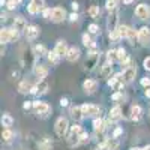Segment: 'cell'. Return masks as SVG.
<instances>
[{
    "label": "cell",
    "mask_w": 150,
    "mask_h": 150,
    "mask_svg": "<svg viewBox=\"0 0 150 150\" xmlns=\"http://www.w3.org/2000/svg\"><path fill=\"white\" fill-rule=\"evenodd\" d=\"M69 116H71V119H72L75 123H81L83 119H84L81 105H72V107H69Z\"/></svg>",
    "instance_id": "9a60e30c"
},
{
    "label": "cell",
    "mask_w": 150,
    "mask_h": 150,
    "mask_svg": "<svg viewBox=\"0 0 150 150\" xmlns=\"http://www.w3.org/2000/svg\"><path fill=\"white\" fill-rule=\"evenodd\" d=\"M135 17L138 20H149L150 17V8L146 5V3H140L138 6L135 8Z\"/></svg>",
    "instance_id": "2e32d148"
},
{
    "label": "cell",
    "mask_w": 150,
    "mask_h": 150,
    "mask_svg": "<svg viewBox=\"0 0 150 150\" xmlns=\"http://www.w3.org/2000/svg\"><path fill=\"white\" fill-rule=\"evenodd\" d=\"M36 81H38V80H36ZM36 81H32V80H29V78L21 80L20 84H18V93H21V95L32 93V89H33V86H35Z\"/></svg>",
    "instance_id": "e0dca14e"
},
{
    "label": "cell",
    "mask_w": 150,
    "mask_h": 150,
    "mask_svg": "<svg viewBox=\"0 0 150 150\" xmlns=\"http://www.w3.org/2000/svg\"><path fill=\"white\" fill-rule=\"evenodd\" d=\"M119 138H114V137H110V138L102 140L98 144V150H117L119 149Z\"/></svg>",
    "instance_id": "52a82bcc"
},
{
    "label": "cell",
    "mask_w": 150,
    "mask_h": 150,
    "mask_svg": "<svg viewBox=\"0 0 150 150\" xmlns=\"http://www.w3.org/2000/svg\"><path fill=\"white\" fill-rule=\"evenodd\" d=\"M129 150H143V147H131Z\"/></svg>",
    "instance_id": "91938a15"
},
{
    "label": "cell",
    "mask_w": 150,
    "mask_h": 150,
    "mask_svg": "<svg viewBox=\"0 0 150 150\" xmlns=\"http://www.w3.org/2000/svg\"><path fill=\"white\" fill-rule=\"evenodd\" d=\"M87 15H89L90 18H98L99 15H101V9H99V6H96V5H92L89 9H87Z\"/></svg>",
    "instance_id": "836d02e7"
},
{
    "label": "cell",
    "mask_w": 150,
    "mask_h": 150,
    "mask_svg": "<svg viewBox=\"0 0 150 150\" xmlns=\"http://www.w3.org/2000/svg\"><path fill=\"white\" fill-rule=\"evenodd\" d=\"M81 87H83V92H84L86 95H93V93L98 90L99 84H98V81H96V80L87 78V80H84V81H83Z\"/></svg>",
    "instance_id": "4fadbf2b"
},
{
    "label": "cell",
    "mask_w": 150,
    "mask_h": 150,
    "mask_svg": "<svg viewBox=\"0 0 150 150\" xmlns=\"http://www.w3.org/2000/svg\"><path fill=\"white\" fill-rule=\"evenodd\" d=\"M21 36V32L17 30L15 27H3L0 30V42L2 45L11 44V42H17Z\"/></svg>",
    "instance_id": "6da1fadb"
},
{
    "label": "cell",
    "mask_w": 150,
    "mask_h": 150,
    "mask_svg": "<svg viewBox=\"0 0 150 150\" xmlns=\"http://www.w3.org/2000/svg\"><path fill=\"white\" fill-rule=\"evenodd\" d=\"M80 140H81V143H87V141H89V134H87L86 131H83L80 134Z\"/></svg>",
    "instance_id": "816d5d0a"
},
{
    "label": "cell",
    "mask_w": 150,
    "mask_h": 150,
    "mask_svg": "<svg viewBox=\"0 0 150 150\" xmlns=\"http://www.w3.org/2000/svg\"><path fill=\"white\" fill-rule=\"evenodd\" d=\"M41 14H42V17H44L45 20H51V17H53V9H51V8H45Z\"/></svg>",
    "instance_id": "7bdbcfd3"
},
{
    "label": "cell",
    "mask_w": 150,
    "mask_h": 150,
    "mask_svg": "<svg viewBox=\"0 0 150 150\" xmlns=\"http://www.w3.org/2000/svg\"><path fill=\"white\" fill-rule=\"evenodd\" d=\"M126 57H128L126 50H125L123 47H119V48H117V59H119V62H122L123 59H126Z\"/></svg>",
    "instance_id": "60d3db41"
},
{
    "label": "cell",
    "mask_w": 150,
    "mask_h": 150,
    "mask_svg": "<svg viewBox=\"0 0 150 150\" xmlns=\"http://www.w3.org/2000/svg\"><path fill=\"white\" fill-rule=\"evenodd\" d=\"M23 110L24 111H30V110H33V101H26L23 104Z\"/></svg>",
    "instance_id": "c3c4849f"
},
{
    "label": "cell",
    "mask_w": 150,
    "mask_h": 150,
    "mask_svg": "<svg viewBox=\"0 0 150 150\" xmlns=\"http://www.w3.org/2000/svg\"><path fill=\"white\" fill-rule=\"evenodd\" d=\"M116 2H119V0H116Z\"/></svg>",
    "instance_id": "03108f58"
},
{
    "label": "cell",
    "mask_w": 150,
    "mask_h": 150,
    "mask_svg": "<svg viewBox=\"0 0 150 150\" xmlns=\"http://www.w3.org/2000/svg\"><path fill=\"white\" fill-rule=\"evenodd\" d=\"M138 42L144 47H150V29L149 27H141L138 29Z\"/></svg>",
    "instance_id": "d6986e66"
},
{
    "label": "cell",
    "mask_w": 150,
    "mask_h": 150,
    "mask_svg": "<svg viewBox=\"0 0 150 150\" xmlns=\"http://www.w3.org/2000/svg\"><path fill=\"white\" fill-rule=\"evenodd\" d=\"M131 29H132V27L126 26V24H119L117 30H119V33H120L122 39H128V36H129V33H131Z\"/></svg>",
    "instance_id": "1f68e13d"
},
{
    "label": "cell",
    "mask_w": 150,
    "mask_h": 150,
    "mask_svg": "<svg viewBox=\"0 0 150 150\" xmlns=\"http://www.w3.org/2000/svg\"><path fill=\"white\" fill-rule=\"evenodd\" d=\"M105 9L108 12L116 11L117 9V2H116V0H107V2H105Z\"/></svg>",
    "instance_id": "74e56055"
},
{
    "label": "cell",
    "mask_w": 150,
    "mask_h": 150,
    "mask_svg": "<svg viewBox=\"0 0 150 150\" xmlns=\"http://www.w3.org/2000/svg\"><path fill=\"white\" fill-rule=\"evenodd\" d=\"M144 96L150 99V87H147V89H144Z\"/></svg>",
    "instance_id": "6f0895ef"
},
{
    "label": "cell",
    "mask_w": 150,
    "mask_h": 150,
    "mask_svg": "<svg viewBox=\"0 0 150 150\" xmlns=\"http://www.w3.org/2000/svg\"><path fill=\"white\" fill-rule=\"evenodd\" d=\"M107 84H108L114 92H117V90H123L125 86H126L128 83L125 81L123 74H122V72H117V74H112L111 77L107 80Z\"/></svg>",
    "instance_id": "3957f363"
},
{
    "label": "cell",
    "mask_w": 150,
    "mask_h": 150,
    "mask_svg": "<svg viewBox=\"0 0 150 150\" xmlns=\"http://www.w3.org/2000/svg\"><path fill=\"white\" fill-rule=\"evenodd\" d=\"M0 122H2V126H5V128H11L12 125H14V117H12L11 114H3L2 119H0Z\"/></svg>",
    "instance_id": "d6a6232c"
},
{
    "label": "cell",
    "mask_w": 150,
    "mask_h": 150,
    "mask_svg": "<svg viewBox=\"0 0 150 150\" xmlns=\"http://www.w3.org/2000/svg\"><path fill=\"white\" fill-rule=\"evenodd\" d=\"M140 84H141V87H144V89L150 87V77H143L140 80Z\"/></svg>",
    "instance_id": "bcb514c9"
},
{
    "label": "cell",
    "mask_w": 150,
    "mask_h": 150,
    "mask_svg": "<svg viewBox=\"0 0 150 150\" xmlns=\"http://www.w3.org/2000/svg\"><path fill=\"white\" fill-rule=\"evenodd\" d=\"M81 110H83L84 117H98L101 114V108L95 104H83Z\"/></svg>",
    "instance_id": "8fae6325"
},
{
    "label": "cell",
    "mask_w": 150,
    "mask_h": 150,
    "mask_svg": "<svg viewBox=\"0 0 150 150\" xmlns=\"http://www.w3.org/2000/svg\"><path fill=\"white\" fill-rule=\"evenodd\" d=\"M143 68H144L147 72H150V56L146 57V59L143 60Z\"/></svg>",
    "instance_id": "681fc988"
},
{
    "label": "cell",
    "mask_w": 150,
    "mask_h": 150,
    "mask_svg": "<svg viewBox=\"0 0 150 150\" xmlns=\"http://www.w3.org/2000/svg\"><path fill=\"white\" fill-rule=\"evenodd\" d=\"M92 150H98V149H92Z\"/></svg>",
    "instance_id": "e7e4bbea"
},
{
    "label": "cell",
    "mask_w": 150,
    "mask_h": 150,
    "mask_svg": "<svg viewBox=\"0 0 150 150\" xmlns=\"http://www.w3.org/2000/svg\"><path fill=\"white\" fill-rule=\"evenodd\" d=\"M20 75H21V74H20V71H12V77H14L15 80H18V78H20Z\"/></svg>",
    "instance_id": "11a10c76"
},
{
    "label": "cell",
    "mask_w": 150,
    "mask_h": 150,
    "mask_svg": "<svg viewBox=\"0 0 150 150\" xmlns=\"http://www.w3.org/2000/svg\"><path fill=\"white\" fill-rule=\"evenodd\" d=\"M35 60H36V54L33 51V48L32 50H23V53L20 56V62H21V65L23 66H35Z\"/></svg>",
    "instance_id": "8992f818"
},
{
    "label": "cell",
    "mask_w": 150,
    "mask_h": 150,
    "mask_svg": "<svg viewBox=\"0 0 150 150\" xmlns=\"http://www.w3.org/2000/svg\"><path fill=\"white\" fill-rule=\"evenodd\" d=\"M114 63H111V62H105V63L101 66V77L102 78H105V80H108L111 75H112V66Z\"/></svg>",
    "instance_id": "484cf974"
},
{
    "label": "cell",
    "mask_w": 150,
    "mask_h": 150,
    "mask_svg": "<svg viewBox=\"0 0 150 150\" xmlns=\"http://www.w3.org/2000/svg\"><path fill=\"white\" fill-rule=\"evenodd\" d=\"M107 27H108L110 32L119 27V11H117V9L110 12V15H108V18H107Z\"/></svg>",
    "instance_id": "ac0fdd59"
},
{
    "label": "cell",
    "mask_w": 150,
    "mask_h": 150,
    "mask_svg": "<svg viewBox=\"0 0 150 150\" xmlns=\"http://www.w3.org/2000/svg\"><path fill=\"white\" fill-rule=\"evenodd\" d=\"M111 101L120 105L122 102L126 101V95H125V92H123V90H117V92H114V93L111 95Z\"/></svg>",
    "instance_id": "f546056e"
},
{
    "label": "cell",
    "mask_w": 150,
    "mask_h": 150,
    "mask_svg": "<svg viewBox=\"0 0 150 150\" xmlns=\"http://www.w3.org/2000/svg\"><path fill=\"white\" fill-rule=\"evenodd\" d=\"M107 62H111V63L119 62V59H117V48L108 50V51H107Z\"/></svg>",
    "instance_id": "8d00e7d4"
},
{
    "label": "cell",
    "mask_w": 150,
    "mask_h": 150,
    "mask_svg": "<svg viewBox=\"0 0 150 150\" xmlns=\"http://www.w3.org/2000/svg\"><path fill=\"white\" fill-rule=\"evenodd\" d=\"M143 150H150V144H147V146H144V147H143Z\"/></svg>",
    "instance_id": "6125c7cd"
},
{
    "label": "cell",
    "mask_w": 150,
    "mask_h": 150,
    "mask_svg": "<svg viewBox=\"0 0 150 150\" xmlns=\"http://www.w3.org/2000/svg\"><path fill=\"white\" fill-rule=\"evenodd\" d=\"M33 75L36 77V80H45L48 77V68L45 65L41 63H36L33 66Z\"/></svg>",
    "instance_id": "ffe728a7"
},
{
    "label": "cell",
    "mask_w": 150,
    "mask_h": 150,
    "mask_svg": "<svg viewBox=\"0 0 150 150\" xmlns=\"http://www.w3.org/2000/svg\"><path fill=\"white\" fill-rule=\"evenodd\" d=\"M107 123H108V122H105L101 116L93 117L92 125H93V132H95V135H96V137L102 135V134L105 132V129H107Z\"/></svg>",
    "instance_id": "9c48e42d"
},
{
    "label": "cell",
    "mask_w": 150,
    "mask_h": 150,
    "mask_svg": "<svg viewBox=\"0 0 150 150\" xmlns=\"http://www.w3.org/2000/svg\"><path fill=\"white\" fill-rule=\"evenodd\" d=\"M81 57V51H80V48L78 47H69L68 50V54H66V60L69 62V63H75V62H78Z\"/></svg>",
    "instance_id": "44dd1931"
},
{
    "label": "cell",
    "mask_w": 150,
    "mask_h": 150,
    "mask_svg": "<svg viewBox=\"0 0 150 150\" xmlns=\"http://www.w3.org/2000/svg\"><path fill=\"white\" fill-rule=\"evenodd\" d=\"M68 14H66V11L65 8H62V6H57V8H53V17H51V21L59 24V23H63L66 20Z\"/></svg>",
    "instance_id": "5bb4252c"
},
{
    "label": "cell",
    "mask_w": 150,
    "mask_h": 150,
    "mask_svg": "<svg viewBox=\"0 0 150 150\" xmlns=\"http://www.w3.org/2000/svg\"><path fill=\"white\" fill-rule=\"evenodd\" d=\"M69 102H71V101H69V98H66V96H63V98H62V99H60V107H62V108H68V107L71 105Z\"/></svg>",
    "instance_id": "7dc6e473"
},
{
    "label": "cell",
    "mask_w": 150,
    "mask_h": 150,
    "mask_svg": "<svg viewBox=\"0 0 150 150\" xmlns=\"http://www.w3.org/2000/svg\"><path fill=\"white\" fill-rule=\"evenodd\" d=\"M81 42H83V45L86 47V48H96V44H95V41L92 39V33H83V36H81Z\"/></svg>",
    "instance_id": "83f0119b"
},
{
    "label": "cell",
    "mask_w": 150,
    "mask_h": 150,
    "mask_svg": "<svg viewBox=\"0 0 150 150\" xmlns=\"http://www.w3.org/2000/svg\"><path fill=\"white\" fill-rule=\"evenodd\" d=\"M120 135H123V128H120V126H117L114 131L111 132V137H114V138H119Z\"/></svg>",
    "instance_id": "f6af8a7d"
},
{
    "label": "cell",
    "mask_w": 150,
    "mask_h": 150,
    "mask_svg": "<svg viewBox=\"0 0 150 150\" xmlns=\"http://www.w3.org/2000/svg\"><path fill=\"white\" fill-rule=\"evenodd\" d=\"M33 150H53V146H44V144L36 143V146L33 147Z\"/></svg>",
    "instance_id": "ee69618b"
},
{
    "label": "cell",
    "mask_w": 150,
    "mask_h": 150,
    "mask_svg": "<svg viewBox=\"0 0 150 150\" xmlns=\"http://www.w3.org/2000/svg\"><path fill=\"white\" fill-rule=\"evenodd\" d=\"M47 59H48V62L51 65H59L60 63V59H62V56L56 51V50H51V51L48 53V56H47Z\"/></svg>",
    "instance_id": "4dcf8cb0"
},
{
    "label": "cell",
    "mask_w": 150,
    "mask_h": 150,
    "mask_svg": "<svg viewBox=\"0 0 150 150\" xmlns=\"http://www.w3.org/2000/svg\"><path fill=\"white\" fill-rule=\"evenodd\" d=\"M108 36H110V39H111L112 42H117V41H120V39H122V38H120V33H119V30H117V29L111 30V32L108 33Z\"/></svg>",
    "instance_id": "ab89813d"
},
{
    "label": "cell",
    "mask_w": 150,
    "mask_h": 150,
    "mask_svg": "<svg viewBox=\"0 0 150 150\" xmlns=\"http://www.w3.org/2000/svg\"><path fill=\"white\" fill-rule=\"evenodd\" d=\"M14 137H15V134L12 132L11 128H5V129L2 131V138H3V141H6V143L12 141V138H14Z\"/></svg>",
    "instance_id": "e575fe53"
},
{
    "label": "cell",
    "mask_w": 150,
    "mask_h": 150,
    "mask_svg": "<svg viewBox=\"0 0 150 150\" xmlns=\"http://www.w3.org/2000/svg\"><path fill=\"white\" fill-rule=\"evenodd\" d=\"M69 120L66 117H59L54 123V132L57 137H60V138H65V137L69 134Z\"/></svg>",
    "instance_id": "7a4b0ae2"
},
{
    "label": "cell",
    "mask_w": 150,
    "mask_h": 150,
    "mask_svg": "<svg viewBox=\"0 0 150 150\" xmlns=\"http://www.w3.org/2000/svg\"><path fill=\"white\" fill-rule=\"evenodd\" d=\"M68 20L71 21V23H75V21H78V14L77 12H72V14H69V17H68Z\"/></svg>",
    "instance_id": "f5cc1de1"
},
{
    "label": "cell",
    "mask_w": 150,
    "mask_h": 150,
    "mask_svg": "<svg viewBox=\"0 0 150 150\" xmlns=\"http://www.w3.org/2000/svg\"><path fill=\"white\" fill-rule=\"evenodd\" d=\"M98 62H99V51L96 48H90L89 53H87V59H86V63H84V69L92 72L96 66H98Z\"/></svg>",
    "instance_id": "277c9868"
},
{
    "label": "cell",
    "mask_w": 150,
    "mask_h": 150,
    "mask_svg": "<svg viewBox=\"0 0 150 150\" xmlns=\"http://www.w3.org/2000/svg\"><path fill=\"white\" fill-rule=\"evenodd\" d=\"M39 35H41V29L38 27V26H35V24H29L27 29L24 30V36H26V39L29 42L36 41L38 38H39Z\"/></svg>",
    "instance_id": "7c38bea8"
},
{
    "label": "cell",
    "mask_w": 150,
    "mask_h": 150,
    "mask_svg": "<svg viewBox=\"0 0 150 150\" xmlns=\"http://www.w3.org/2000/svg\"><path fill=\"white\" fill-rule=\"evenodd\" d=\"M48 89H50V86L45 80H38L32 89V95L33 96H44L48 93Z\"/></svg>",
    "instance_id": "ba28073f"
},
{
    "label": "cell",
    "mask_w": 150,
    "mask_h": 150,
    "mask_svg": "<svg viewBox=\"0 0 150 150\" xmlns=\"http://www.w3.org/2000/svg\"><path fill=\"white\" fill-rule=\"evenodd\" d=\"M27 12H29L30 15H38L39 12H42V9H41L39 6H38L36 3H33L32 0H30V3L27 5Z\"/></svg>",
    "instance_id": "d590c367"
},
{
    "label": "cell",
    "mask_w": 150,
    "mask_h": 150,
    "mask_svg": "<svg viewBox=\"0 0 150 150\" xmlns=\"http://www.w3.org/2000/svg\"><path fill=\"white\" fill-rule=\"evenodd\" d=\"M134 0H123V5H131Z\"/></svg>",
    "instance_id": "680465c9"
},
{
    "label": "cell",
    "mask_w": 150,
    "mask_h": 150,
    "mask_svg": "<svg viewBox=\"0 0 150 150\" xmlns=\"http://www.w3.org/2000/svg\"><path fill=\"white\" fill-rule=\"evenodd\" d=\"M65 138H66V144H68L71 149H74V147H77V146L81 144L80 135H78V134H74V132H71V131H69V134L65 137Z\"/></svg>",
    "instance_id": "d4e9b609"
},
{
    "label": "cell",
    "mask_w": 150,
    "mask_h": 150,
    "mask_svg": "<svg viewBox=\"0 0 150 150\" xmlns=\"http://www.w3.org/2000/svg\"><path fill=\"white\" fill-rule=\"evenodd\" d=\"M129 119L132 120V122H140L141 120V117H143V108H141V105H138V104H135V105H132L131 107V111H129Z\"/></svg>",
    "instance_id": "603a6c76"
},
{
    "label": "cell",
    "mask_w": 150,
    "mask_h": 150,
    "mask_svg": "<svg viewBox=\"0 0 150 150\" xmlns=\"http://www.w3.org/2000/svg\"><path fill=\"white\" fill-rule=\"evenodd\" d=\"M87 32L92 33V35H96V33H99V26H98V24H95V23H92V24L87 26Z\"/></svg>",
    "instance_id": "b9f144b4"
},
{
    "label": "cell",
    "mask_w": 150,
    "mask_h": 150,
    "mask_svg": "<svg viewBox=\"0 0 150 150\" xmlns=\"http://www.w3.org/2000/svg\"><path fill=\"white\" fill-rule=\"evenodd\" d=\"M33 111L39 117H48L51 112V107L44 101H33Z\"/></svg>",
    "instance_id": "5b68a950"
},
{
    "label": "cell",
    "mask_w": 150,
    "mask_h": 150,
    "mask_svg": "<svg viewBox=\"0 0 150 150\" xmlns=\"http://www.w3.org/2000/svg\"><path fill=\"white\" fill-rule=\"evenodd\" d=\"M149 119H150V108H149Z\"/></svg>",
    "instance_id": "be15d7a7"
},
{
    "label": "cell",
    "mask_w": 150,
    "mask_h": 150,
    "mask_svg": "<svg viewBox=\"0 0 150 150\" xmlns=\"http://www.w3.org/2000/svg\"><path fill=\"white\" fill-rule=\"evenodd\" d=\"M12 2H15L17 5H21V3H23V0H12Z\"/></svg>",
    "instance_id": "94428289"
},
{
    "label": "cell",
    "mask_w": 150,
    "mask_h": 150,
    "mask_svg": "<svg viewBox=\"0 0 150 150\" xmlns=\"http://www.w3.org/2000/svg\"><path fill=\"white\" fill-rule=\"evenodd\" d=\"M54 50L62 56V57H66V54H68V50H69V47H68V44H66V41H63V39H60V41H57L56 42V47H54Z\"/></svg>",
    "instance_id": "4316f807"
},
{
    "label": "cell",
    "mask_w": 150,
    "mask_h": 150,
    "mask_svg": "<svg viewBox=\"0 0 150 150\" xmlns=\"http://www.w3.org/2000/svg\"><path fill=\"white\" fill-rule=\"evenodd\" d=\"M33 51H35V54H36V57H47L48 56V48L44 45V44H36L35 47H33Z\"/></svg>",
    "instance_id": "f1b7e54d"
},
{
    "label": "cell",
    "mask_w": 150,
    "mask_h": 150,
    "mask_svg": "<svg viewBox=\"0 0 150 150\" xmlns=\"http://www.w3.org/2000/svg\"><path fill=\"white\" fill-rule=\"evenodd\" d=\"M122 119H123L122 107H120L119 104H116L114 107L108 111V119H107V122H108V123H116V122H119V120H122Z\"/></svg>",
    "instance_id": "30bf717a"
},
{
    "label": "cell",
    "mask_w": 150,
    "mask_h": 150,
    "mask_svg": "<svg viewBox=\"0 0 150 150\" xmlns=\"http://www.w3.org/2000/svg\"><path fill=\"white\" fill-rule=\"evenodd\" d=\"M122 74H123L125 81H126L128 84L132 83V81L135 80V77H137V68H135V65H132V66H129V68H126V69H123Z\"/></svg>",
    "instance_id": "cb8c5ba5"
},
{
    "label": "cell",
    "mask_w": 150,
    "mask_h": 150,
    "mask_svg": "<svg viewBox=\"0 0 150 150\" xmlns=\"http://www.w3.org/2000/svg\"><path fill=\"white\" fill-rule=\"evenodd\" d=\"M71 6H72V11H75V12L78 11V3H77V2H72V5H71Z\"/></svg>",
    "instance_id": "9f6ffc18"
},
{
    "label": "cell",
    "mask_w": 150,
    "mask_h": 150,
    "mask_svg": "<svg viewBox=\"0 0 150 150\" xmlns=\"http://www.w3.org/2000/svg\"><path fill=\"white\" fill-rule=\"evenodd\" d=\"M27 21H26V18L24 17H21V15H17L14 20H12V27H15L17 30H20L21 33H24V30L27 29Z\"/></svg>",
    "instance_id": "7402d4cb"
},
{
    "label": "cell",
    "mask_w": 150,
    "mask_h": 150,
    "mask_svg": "<svg viewBox=\"0 0 150 150\" xmlns=\"http://www.w3.org/2000/svg\"><path fill=\"white\" fill-rule=\"evenodd\" d=\"M17 3L15 2H12V0H9V2H6V8H8V11H14V9H17Z\"/></svg>",
    "instance_id": "f907efd6"
},
{
    "label": "cell",
    "mask_w": 150,
    "mask_h": 150,
    "mask_svg": "<svg viewBox=\"0 0 150 150\" xmlns=\"http://www.w3.org/2000/svg\"><path fill=\"white\" fill-rule=\"evenodd\" d=\"M119 63H120V66H122V71H123V69H126V68L132 66V65H134V62H132V59L128 56L126 59H123L122 62H119Z\"/></svg>",
    "instance_id": "f35d334b"
},
{
    "label": "cell",
    "mask_w": 150,
    "mask_h": 150,
    "mask_svg": "<svg viewBox=\"0 0 150 150\" xmlns=\"http://www.w3.org/2000/svg\"><path fill=\"white\" fill-rule=\"evenodd\" d=\"M32 2H33V3H36L38 6H39V8L42 9V11L45 9V0H32Z\"/></svg>",
    "instance_id": "db71d44e"
}]
</instances>
